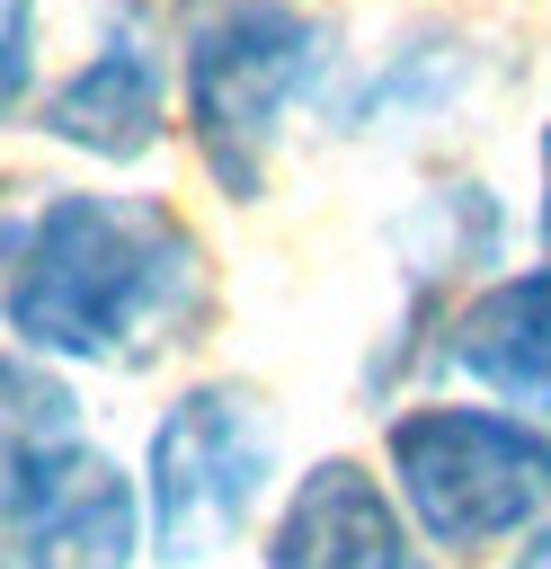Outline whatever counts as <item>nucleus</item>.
<instances>
[{"label": "nucleus", "instance_id": "f03ea898", "mask_svg": "<svg viewBox=\"0 0 551 569\" xmlns=\"http://www.w3.org/2000/svg\"><path fill=\"white\" fill-rule=\"evenodd\" d=\"M178 116L213 196L258 204L302 107L338 98V27L311 0H178Z\"/></svg>", "mask_w": 551, "mask_h": 569}, {"label": "nucleus", "instance_id": "9d476101", "mask_svg": "<svg viewBox=\"0 0 551 569\" xmlns=\"http://www.w3.org/2000/svg\"><path fill=\"white\" fill-rule=\"evenodd\" d=\"M80 436H89V427H80L71 373L44 365V356H27V347H0V489H9L18 471H36L44 453L80 445Z\"/></svg>", "mask_w": 551, "mask_h": 569}, {"label": "nucleus", "instance_id": "7ed1b4c3", "mask_svg": "<svg viewBox=\"0 0 551 569\" xmlns=\"http://www.w3.org/2000/svg\"><path fill=\"white\" fill-rule=\"evenodd\" d=\"M382 480L435 560H489L551 525V427L498 400H400Z\"/></svg>", "mask_w": 551, "mask_h": 569}, {"label": "nucleus", "instance_id": "ddd939ff", "mask_svg": "<svg viewBox=\"0 0 551 569\" xmlns=\"http://www.w3.org/2000/svg\"><path fill=\"white\" fill-rule=\"evenodd\" d=\"M507 569H551V525H542V533H524V542L507 551Z\"/></svg>", "mask_w": 551, "mask_h": 569}, {"label": "nucleus", "instance_id": "0eeeda50", "mask_svg": "<svg viewBox=\"0 0 551 569\" xmlns=\"http://www.w3.org/2000/svg\"><path fill=\"white\" fill-rule=\"evenodd\" d=\"M258 560L267 569H435V551L400 516L391 480L355 453H329V462L284 480Z\"/></svg>", "mask_w": 551, "mask_h": 569}, {"label": "nucleus", "instance_id": "1a4fd4ad", "mask_svg": "<svg viewBox=\"0 0 551 569\" xmlns=\"http://www.w3.org/2000/svg\"><path fill=\"white\" fill-rule=\"evenodd\" d=\"M480 44L462 27H409L391 36L355 80H338L329 98V124L347 142H382V133H418V124H444L471 89H480Z\"/></svg>", "mask_w": 551, "mask_h": 569}, {"label": "nucleus", "instance_id": "f8f14e48", "mask_svg": "<svg viewBox=\"0 0 551 569\" xmlns=\"http://www.w3.org/2000/svg\"><path fill=\"white\" fill-rule=\"evenodd\" d=\"M533 249L551 258V124L533 133Z\"/></svg>", "mask_w": 551, "mask_h": 569}, {"label": "nucleus", "instance_id": "20e7f679", "mask_svg": "<svg viewBox=\"0 0 551 569\" xmlns=\"http://www.w3.org/2000/svg\"><path fill=\"white\" fill-rule=\"evenodd\" d=\"M284 436H276V400L240 373H204L187 382L142 445V516H151V560L169 569H204L222 551H240L258 533V516H276L284 480Z\"/></svg>", "mask_w": 551, "mask_h": 569}, {"label": "nucleus", "instance_id": "f257e3e1", "mask_svg": "<svg viewBox=\"0 0 551 569\" xmlns=\"http://www.w3.org/2000/svg\"><path fill=\"white\" fill-rule=\"evenodd\" d=\"M213 320L204 231L169 196L0 178V329L80 373H151Z\"/></svg>", "mask_w": 551, "mask_h": 569}, {"label": "nucleus", "instance_id": "6e6552de", "mask_svg": "<svg viewBox=\"0 0 551 569\" xmlns=\"http://www.w3.org/2000/svg\"><path fill=\"white\" fill-rule=\"evenodd\" d=\"M435 356H444L480 400L551 427V258L489 276V284L444 320V347H435Z\"/></svg>", "mask_w": 551, "mask_h": 569}, {"label": "nucleus", "instance_id": "39448f33", "mask_svg": "<svg viewBox=\"0 0 551 569\" xmlns=\"http://www.w3.org/2000/svg\"><path fill=\"white\" fill-rule=\"evenodd\" d=\"M169 107H178V53L151 27V0H98V44L44 80L27 133L98 160V169H133L169 142Z\"/></svg>", "mask_w": 551, "mask_h": 569}, {"label": "nucleus", "instance_id": "423d86ee", "mask_svg": "<svg viewBox=\"0 0 551 569\" xmlns=\"http://www.w3.org/2000/svg\"><path fill=\"white\" fill-rule=\"evenodd\" d=\"M142 560H151L142 471H124L107 445L80 436L0 489V569H142Z\"/></svg>", "mask_w": 551, "mask_h": 569}, {"label": "nucleus", "instance_id": "9b49d317", "mask_svg": "<svg viewBox=\"0 0 551 569\" xmlns=\"http://www.w3.org/2000/svg\"><path fill=\"white\" fill-rule=\"evenodd\" d=\"M44 0H0V133L36 116L44 98Z\"/></svg>", "mask_w": 551, "mask_h": 569}]
</instances>
